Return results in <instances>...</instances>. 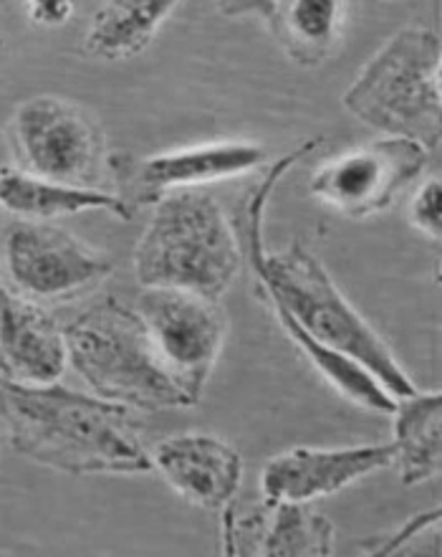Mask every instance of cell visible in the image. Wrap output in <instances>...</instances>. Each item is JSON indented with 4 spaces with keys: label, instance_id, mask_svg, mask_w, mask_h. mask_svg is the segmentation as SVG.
Returning <instances> with one entry per match:
<instances>
[{
    "label": "cell",
    "instance_id": "cell-13",
    "mask_svg": "<svg viewBox=\"0 0 442 557\" xmlns=\"http://www.w3.org/2000/svg\"><path fill=\"white\" fill-rule=\"evenodd\" d=\"M154 469L173 490L203 509H225L243 482V459L213 433H177L152 454Z\"/></svg>",
    "mask_w": 442,
    "mask_h": 557
},
{
    "label": "cell",
    "instance_id": "cell-11",
    "mask_svg": "<svg viewBox=\"0 0 442 557\" xmlns=\"http://www.w3.org/2000/svg\"><path fill=\"white\" fill-rule=\"evenodd\" d=\"M337 530L308 502H274L223 520V553L245 557H329Z\"/></svg>",
    "mask_w": 442,
    "mask_h": 557
},
{
    "label": "cell",
    "instance_id": "cell-9",
    "mask_svg": "<svg viewBox=\"0 0 442 557\" xmlns=\"http://www.w3.org/2000/svg\"><path fill=\"white\" fill-rule=\"evenodd\" d=\"M428 162L430 152L413 139L382 137L321 165L312 175L308 190L337 213L362 221L390 211L407 185L425 173Z\"/></svg>",
    "mask_w": 442,
    "mask_h": 557
},
{
    "label": "cell",
    "instance_id": "cell-2",
    "mask_svg": "<svg viewBox=\"0 0 442 557\" xmlns=\"http://www.w3.org/2000/svg\"><path fill=\"white\" fill-rule=\"evenodd\" d=\"M0 421L15 454L64 474H147L154 469L127 408L59 383L0 381Z\"/></svg>",
    "mask_w": 442,
    "mask_h": 557
},
{
    "label": "cell",
    "instance_id": "cell-3",
    "mask_svg": "<svg viewBox=\"0 0 442 557\" xmlns=\"http://www.w3.org/2000/svg\"><path fill=\"white\" fill-rule=\"evenodd\" d=\"M243 264V249L223 208L198 190L157 200L135 249V274L144 289H185L220 301Z\"/></svg>",
    "mask_w": 442,
    "mask_h": 557
},
{
    "label": "cell",
    "instance_id": "cell-19",
    "mask_svg": "<svg viewBox=\"0 0 442 557\" xmlns=\"http://www.w3.org/2000/svg\"><path fill=\"white\" fill-rule=\"evenodd\" d=\"M409 221L417 231L438 242L442 234V188L438 177L417 190L413 203H409Z\"/></svg>",
    "mask_w": 442,
    "mask_h": 557
},
{
    "label": "cell",
    "instance_id": "cell-15",
    "mask_svg": "<svg viewBox=\"0 0 442 557\" xmlns=\"http://www.w3.org/2000/svg\"><path fill=\"white\" fill-rule=\"evenodd\" d=\"M266 158V150L255 143H207L185 150L152 154L139 168V188L144 200H160L175 190H190L195 185L230 181L255 170Z\"/></svg>",
    "mask_w": 442,
    "mask_h": 557
},
{
    "label": "cell",
    "instance_id": "cell-7",
    "mask_svg": "<svg viewBox=\"0 0 442 557\" xmlns=\"http://www.w3.org/2000/svg\"><path fill=\"white\" fill-rule=\"evenodd\" d=\"M3 272L30 301H68L114 272L106 253L46 221H15L3 236Z\"/></svg>",
    "mask_w": 442,
    "mask_h": 557
},
{
    "label": "cell",
    "instance_id": "cell-1",
    "mask_svg": "<svg viewBox=\"0 0 442 557\" xmlns=\"http://www.w3.org/2000/svg\"><path fill=\"white\" fill-rule=\"evenodd\" d=\"M321 145L308 139L268 168L238 208L236 234L255 282L276 320L341 396L377 413H394L397 400L415 396L417 385L400 368L375 327L349 305L327 269L301 242L286 251H263V211L278 181Z\"/></svg>",
    "mask_w": 442,
    "mask_h": 557
},
{
    "label": "cell",
    "instance_id": "cell-6",
    "mask_svg": "<svg viewBox=\"0 0 442 557\" xmlns=\"http://www.w3.org/2000/svg\"><path fill=\"white\" fill-rule=\"evenodd\" d=\"M8 137L21 173L79 188L97 181L104 154L102 133L66 99L43 95L23 102Z\"/></svg>",
    "mask_w": 442,
    "mask_h": 557
},
{
    "label": "cell",
    "instance_id": "cell-12",
    "mask_svg": "<svg viewBox=\"0 0 442 557\" xmlns=\"http://www.w3.org/2000/svg\"><path fill=\"white\" fill-rule=\"evenodd\" d=\"M64 330L38 305L15 294L0 274V381L56 383L66 370Z\"/></svg>",
    "mask_w": 442,
    "mask_h": 557
},
{
    "label": "cell",
    "instance_id": "cell-16",
    "mask_svg": "<svg viewBox=\"0 0 442 557\" xmlns=\"http://www.w3.org/2000/svg\"><path fill=\"white\" fill-rule=\"evenodd\" d=\"M0 206H5L15 215L36 221H51L59 215H76L84 211H104L122 221L131 219L127 200L112 196V193L43 181V177L26 175L11 168L0 170Z\"/></svg>",
    "mask_w": 442,
    "mask_h": 557
},
{
    "label": "cell",
    "instance_id": "cell-18",
    "mask_svg": "<svg viewBox=\"0 0 442 557\" xmlns=\"http://www.w3.org/2000/svg\"><path fill=\"white\" fill-rule=\"evenodd\" d=\"M177 0H112L99 8L84 38V53L104 61L131 59L152 44Z\"/></svg>",
    "mask_w": 442,
    "mask_h": 557
},
{
    "label": "cell",
    "instance_id": "cell-14",
    "mask_svg": "<svg viewBox=\"0 0 442 557\" xmlns=\"http://www.w3.org/2000/svg\"><path fill=\"white\" fill-rule=\"evenodd\" d=\"M230 15L258 13L270 36L293 64L316 69L341 41L346 3L339 0H266V3H223Z\"/></svg>",
    "mask_w": 442,
    "mask_h": 557
},
{
    "label": "cell",
    "instance_id": "cell-8",
    "mask_svg": "<svg viewBox=\"0 0 442 557\" xmlns=\"http://www.w3.org/2000/svg\"><path fill=\"white\" fill-rule=\"evenodd\" d=\"M137 312L165 368L198 406L228 335L220 301L185 289H144Z\"/></svg>",
    "mask_w": 442,
    "mask_h": 557
},
{
    "label": "cell",
    "instance_id": "cell-17",
    "mask_svg": "<svg viewBox=\"0 0 442 557\" xmlns=\"http://www.w3.org/2000/svg\"><path fill=\"white\" fill-rule=\"evenodd\" d=\"M394 467L405 486L438 476L442 469V396L415 393L394 408Z\"/></svg>",
    "mask_w": 442,
    "mask_h": 557
},
{
    "label": "cell",
    "instance_id": "cell-10",
    "mask_svg": "<svg viewBox=\"0 0 442 557\" xmlns=\"http://www.w3.org/2000/svg\"><path fill=\"white\" fill-rule=\"evenodd\" d=\"M394 467L392 444L349 448H291L274 456L261 474V492L274 502H312Z\"/></svg>",
    "mask_w": 442,
    "mask_h": 557
},
{
    "label": "cell",
    "instance_id": "cell-4",
    "mask_svg": "<svg viewBox=\"0 0 442 557\" xmlns=\"http://www.w3.org/2000/svg\"><path fill=\"white\" fill-rule=\"evenodd\" d=\"M66 358L94 396L157 413L195 406L162 362L139 312L106 297L64 327Z\"/></svg>",
    "mask_w": 442,
    "mask_h": 557
},
{
    "label": "cell",
    "instance_id": "cell-21",
    "mask_svg": "<svg viewBox=\"0 0 442 557\" xmlns=\"http://www.w3.org/2000/svg\"><path fill=\"white\" fill-rule=\"evenodd\" d=\"M72 11L74 5L68 0H34V3H28L30 21L38 26H64L72 18Z\"/></svg>",
    "mask_w": 442,
    "mask_h": 557
},
{
    "label": "cell",
    "instance_id": "cell-20",
    "mask_svg": "<svg viewBox=\"0 0 442 557\" xmlns=\"http://www.w3.org/2000/svg\"><path fill=\"white\" fill-rule=\"evenodd\" d=\"M432 528H440V509L435 507L432 512H422L417 515L415 520H409L402 524V528L394 532V535L387 540L384 545H379L377 550H371L375 555H394V553H402V547L413 543V540H417L422 535V532H428Z\"/></svg>",
    "mask_w": 442,
    "mask_h": 557
},
{
    "label": "cell",
    "instance_id": "cell-5",
    "mask_svg": "<svg viewBox=\"0 0 442 557\" xmlns=\"http://www.w3.org/2000/svg\"><path fill=\"white\" fill-rule=\"evenodd\" d=\"M442 44L432 28L394 34L344 91V107L377 133L435 150L442 137Z\"/></svg>",
    "mask_w": 442,
    "mask_h": 557
}]
</instances>
